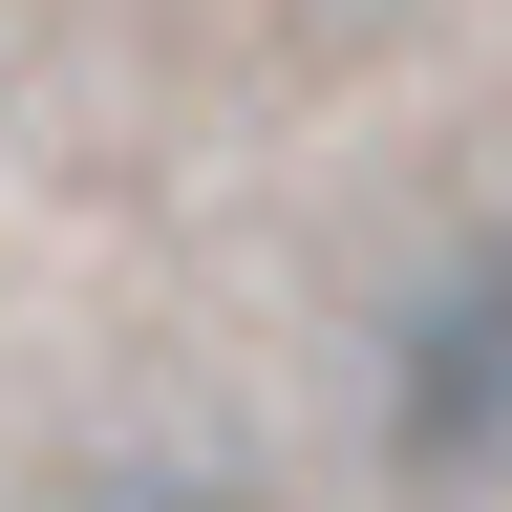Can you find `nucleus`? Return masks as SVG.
Wrapping results in <instances>:
<instances>
[{"instance_id": "nucleus-1", "label": "nucleus", "mask_w": 512, "mask_h": 512, "mask_svg": "<svg viewBox=\"0 0 512 512\" xmlns=\"http://www.w3.org/2000/svg\"><path fill=\"white\" fill-rule=\"evenodd\" d=\"M384 470L406 491H512V235L406 278V320H384Z\"/></svg>"}, {"instance_id": "nucleus-2", "label": "nucleus", "mask_w": 512, "mask_h": 512, "mask_svg": "<svg viewBox=\"0 0 512 512\" xmlns=\"http://www.w3.org/2000/svg\"><path fill=\"white\" fill-rule=\"evenodd\" d=\"M86 512H256V491H235V470H107Z\"/></svg>"}]
</instances>
